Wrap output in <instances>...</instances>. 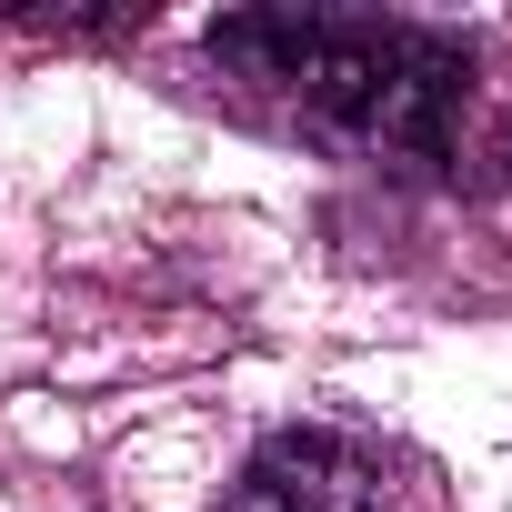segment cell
<instances>
[{
  "mask_svg": "<svg viewBox=\"0 0 512 512\" xmlns=\"http://www.w3.org/2000/svg\"><path fill=\"white\" fill-rule=\"evenodd\" d=\"M211 61L231 91L402 181H482L512 161V81L492 51L452 21H402V11H221Z\"/></svg>",
  "mask_w": 512,
  "mask_h": 512,
  "instance_id": "cell-1",
  "label": "cell"
},
{
  "mask_svg": "<svg viewBox=\"0 0 512 512\" xmlns=\"http://www.w3.org/2000/svg\"><path fill=\"white\" fill-rule=\"evenodd\" d=\"M221 512H422V492L352 432L292 422L241 462V482L221 492Z\"/></svg>",
  "mask_w": 512,
  "mask_h": 512,
  "instance_id": "cell-2",
  "label": "cell"
}]
</instances>
